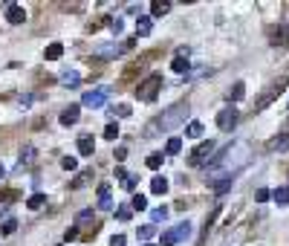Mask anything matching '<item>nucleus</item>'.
<instances>
[{
	"label": "nucleus",
	"instance_id": "obj_20",
	"mask_svg": "<svg viewBox=\"0 0 289 246\" xmlns=\"http://www.w3.org/2000/svg\"><path fill=\"white\" fill-rule=\"evenodd\" d=\"M179 151H182V139H179V136H171V139H168V145H165V154L177 156Z\"/></svg>",
	"mask_w": 289,
	"mask_h": 246
},
{
	"label": "nucleus",
	"instance_id": "obj_44",
	"mask_svg": "<svg viewBox=\"0 0 289 246\" xmlns=\"http://www.w3.org/2000/svg\"><path fill=\"white\" fill-rule=\"evenodd\" d=\"M90 217H93V209H84V212H78V220H81V223H84V220H90Z\"/></svg>",
	"mask_w": 289,
	"mask_h": 246
},
{
	"label": "nucleus",
	"instance_id": "obj_2",
	"mask_svg": "<svg viewBox=\"0 0 289 246\" xmlns=\"http://www.w3.org/2000/svg\"><path fill=\"white\" fill-rule=\"evenodd\" d=\"M185 119H188V101H177V104H171L159 119L148 127V133H154V130H174V127L185 124Z\"/></svg>",
	"mask_w": 289,
	"mask_h": 246
},
{
	"label": "nucleus",
	"instance_id": "obj_34",
	"mask_svg": "<svg viewBox=\"0 0 289 246\" xmlns=\"http://www.w3.org/2000/svg\"><path fill=\"white\" fill-rule=\"evenodd\" d=\"M15 229H18V220L9 217V220H3V226H0V235H12Z\"/></svg>",
	"mask_w": 289,
	"mask_h": 246
},
{
	"label": "nucleus",
	"instance_id": "obj_1",
	"mask_svg": "<svg viewBox=\"0 0 289 246\" xmlns=\"http://www.w3.org/2000/svg\"><path fill=\"white\" fill-rule=\"evenodd\" d=\"M246 159H249V145H246V142H234L223 156H217V159H214V165H211V171H208L205 177L220 183V180H225V177H231V171H234V168H240Z\"/></svg>",
	"mask_w": 289,
	"mask_h": 246
},
{
	"label": "nucleus",
	"instance_id": "obj_23",
	"mask_svg": "<svg viewBox=\"0 0 289 246\" xmlns=\"http://www.w3.org/2000/svg\"><path fill=\"white\" fill-rule=\"evenodd\" d=\"M93 180V168H87V171H81L75 180H72V188H84V185Z\"/></svg>",
	"mask_w": 289,
	"mask_h": 246
},
{
	"label": "nucleus",
	"instance_id": "obj_37",
	"mask_svg": "<svg viewBox=\"0 0 289 246\" xmlns=\"http://www.w3.org/2000/svg\"><path fill=\"white\" fill-rule=\"evenodd\" d=\"M162 162H165V156H162V154H151V156H148V162H145V165H148V168H154V171H156V168H159Z\"/></svg>",
	"mask_w": 289,
	"mask_h": 246
},
{
	"label": "nucleus",
	"instance_id": "obj_38",
	"mask_svg": "<svg viewBox=\"0 0 289 246\" xmlns=\"http://www.w3.org/2000/svg\"><path fill=\"white\" fill-rule=\"evenodd\" d=\"M61 168H64V171H75V168H78V159H75V156H64V159H61Z\"/></svg>",
	"mask_w": 289,
	"mask_h": 246
},
{
	"label": "nucleus",
	"instance_id": "obj_19",
	"mask_svg": "<svg viewBox=\"0 0 289 246\" xmlns=\"http://www.w3.org/2000/svg\"><path fill=\"white\" fill-rule=\"evenodd\" d=\"M171 70H174V73H179V75H188L191 64H188V58H177V55H174V61H171Z\"/></svg>",
	"mask_w": 289,
	"mask_h": 246
},
{
	"label": "nucleus",
	"instance_id": "obj_11",
	"mask_svg": "<svg viewBox=\"0 0 289 246\" xmlns=\"http://www.w3.org/2000/svg\"><path fill=\"white\" fill-rule=\"evenodd\" d=\"M93 151H96L93 136H90V133H81V136H78V154L81 156H93Z\"/></svg>",
	"mask_w": 289,
	"mask_h": 246
},
{
	"label": "nucleus",
	"instance_id": "obj_27",
	"mask_svg": "<svg viewBox=\"0 0 289 246\" xmlns=\"http://www.w3.org/2000/svg\"><path fill=\"white\" fill-rule=\"evenodd\" d=\"M133 217V206H116V220L119 223H128Z\"/></svg>",
	"mask_w": 289,
	"mask_h": 246
},
{
	"label": "nucleus",
	"instance_id": "obj_10",
	"mask_svg": "<svg viewBox=\"0 0 289 246\" xmlns=\"http://www.w3.org/2000/svg\"><path fill=\"white\" fill-rule=\"evenodd\" d=\"M154 32V18L151 15H139L136 18V38H148Z\"/></svg>",
	"mask_w": 289,
	"mask_h": 246
},
{
	"label": "nucleus",
	"instance_id": "obj_45",
	"mask_svg": "<svg viewBox=\"0 0 289 246\" xmlns=\"http://www.w3.org/2000/svg\"><path fill=\"white\" fill-rule=\"evenodd\" d=\"M18 104H21V107H29V104H32V96H21Z\"/></svg>",
	"mask_w": 289,
	"mask_h": 246
},
{
	"label": "nucleus",
	"instance_id": "obj_42",
	"mask_svg": "<svg viewBox=\"0 0 289 246\" xmlns=\"http://www.w3.org/2000/svg\"><path fill=\"white\" fill-rule=\"evenodd\" d=\"M130 116V104H119V107H113V116Z\"/></svg>",
	"mask_w": 289,
	"mask_h": 246
},
{
	"label": "nucleus",
	"instance_id": "obj_8",
	"mask_svg": "<svg viewBox=\"0 0 289 246\" xmlns=\"http://www.w3.org/2000/svg\"><path fill=\"white\" fill-rule=\"evenodd\" d=\"M287 84H289V78H281V81H278L275 87H269V90H266V96H263V98H260V101L255 104V110H263V107H266V104H269L272 98H278L281 93L287 90Z\"/></svg>",
	"mask_w": 289,
	"mask_h": 246
},
{
	"label": "nucleus",
	"instance_id": "obj_28",
	"mask_svg": "<svg viewBox=\"0 0 289 246\" xmlns=\"http://www.w3.org/2000/svg\"><path fill=\"white\" fill-rule=\"evenodd\" d=\"M231 185H234V177H225V180H220V183H214V194H217V197H223Z\"/></svg>",
	"mask_w": 289,
	"mask_h": 246
},
{
	"label": "nucleus",
	"instance_id": "obj_7",
	"mask_svg": "<svg viewBox=\"0 0 289 246\" xmlns=\"http://www.w3.org/2000/svg\"><path fill=\"white\" fill-rule=\"evenodd\" d=\"M93 52H96V58H104V61H110V58H119V55L125 52V44L119 47V44H110V41H107V44H98Z\"/></svg>",
	"mask_w": 289,
	"mask_h": 246
},
{
	"label": "nucleus",
	"instance_id": "obj_5",
	"mask_svg": "<svg viewBox=\"0 0 289 246\" xmlns=\"http://www.w3.org/2000/svg\"><path fill=\"white\" fill-rule=\"evenodd\" d=\"M107 87H93V90L90 93H84V96H81V104H84V107H93V110H96V107H101V104H104V101H107Z\"/></svg>",
	"mask_w": 289,
	"mask_h": 246
},
{
	"label": "nucleus",
	"instance_id": "obj_14",
	"mask_svg": "<svg viewBox=\"0 0 289 246\" xmlns=\"http://www.w3.org/2000/svg\"><path fill=\"white\" fill-rule=\"evenodd\" d=\"M171 12V3L168 0H154L151 3V18H162V15H168Z\"/></svg>",
	"mask_w": 289,
	"mask_h": 246
},
{
	"label": "nucleus",
	"instance_id": "obj_31",
	"mask_svg": "<svg viewBox=\"0 0 289 246\" xmlns=\"http://www.w3.org/2000/svg\"><path fill=\"white\" fill-rule=\"evenodd\" d=\"M130 206H133V212H145L148 209V197L145 194H133V203Z\"/></svg>",
	"mask_w": 289,
	"mask_h": 246
},
{
	"label": "nucleus",
	"instance_id": "obj_43",
	"mask_svg": "<svg viewBox=\"0 0 289 246\" xmlns=\"http://www.w3.org/2000/svg\"><path fill=\"white\" fill-rule=\"evenodd\" d=\"M125 244H128L125 235H113V238H110V246H125Z\"/></svg>",
	"mask_w": 289,
	"mask_h": 246
},
{
	"label": "nucleus",
	"instance_id": "obj_12",
	"mask_svg": "<svg viewBox=\"0 0 289 246\" xmlns=\"http://www.w3.org/2000/svg\"><path fill=\"white\" fill-rule=\"evenodd\" d=\"M78 113H81V107H78V104H69V107H64V113H61V124H64V127L75 124V122H78Z\"/></svg>",
	"mask_w": 289,
	"mask_h": 246
},
{
	"label": "nucleus",
	"instance_id": "obj_9",
	"mask_svg": "<svg viewBox=\"0 0 289 246\" xmlns=\"http://www.w3.org/2000/svg\"><path fill=\"white\" fill-rule=\"evenodd\" d=\"M6 21L9 24H23L26 21V12H23V6H15V3H6Z\"/></svg>",
	"mask_w": 289,
	"mask_h": 246
},
{
	"label": "nucleus",
	"instance_id": "obj_22",
	"mask_svg": "<svg viewBox=\"0 0 289 246\" xmlns=\"http://www.w3.org/2000/svg\"><path fill=\"white\" fill-rule=\"evenodd\" d=\"M177 244H179V238H177L174 229H168V232H162L159 235V246H177Z\"/></svg>",
	"mask_w": 289,
	"mask_h": 246
},
{
	"label": "nucleus",
	"instance_id": "obj_40",
	"mask_svg": "<svg viewBox=\"0 0 289 246\" xmlns=\"http://www.w3.org/2000/svg\"><path fill=\"white\" fill-rule=\"evenodd\" d=\"M257 203H266V200H269V197H272V191H269V188H257Z\"/></svg>",
	"mask_w": 289,
	"mask_h": 246
},
{
	"label": "nucleus",
	"instance_id": "obj_26",
	"mask_svg": "<svg viewBox=\"0 0 289 246\" xmlns=\"http://www.w3.org/2000/svg\"><path fill=\"white\" fill-rule=\"evenodd\" d=\"M272 148H275L278 154H287V151H289V133H281V136L272 142Z\"/></svg>",
	"mask_w": 289,
	"mask_h": 246
},
{
	"label": "nucleus",
	"instance_id": "obj_18",
	"mask_svg": "<svg viewBox=\"0 0 289 246\" xmlns=\"http://www.w3.org/2000/svg\"><path fill=\"white\" fill-rule=\"evenodd\" d=\"M98 209H113V203H110V185H98Z\"/></svg>",
	"mask_w": 289,
	"mask_h": 246
},
{
	"label": "nucleus",
	"instance_id": "obj_6",
	"mask_svg": "<svg viewBox=\"0 0 289 246\" xmlns=\"http://www.w3.org/2000/svg\"><path fill=\"white\" fill-rule=\"evenodd\" d=\"M237 116H240V113H237L234 107H223V110L217 113V127H220L223 133L234 130V127H237Z\"/></svg>",
	"mask_w": 289,
	"mask_h": 246
},
{
	"label": "nucleus",
	"instance_id": "obj_21",
	"mask_svg": "<svg viewBox=\"0 0 289 246\" xmlns=\"http://www.w3.org/2000/svg\"><path fill=\"white\" fill-rule=\"evenodd\" d=\"M202 130H205L202 122H197V119H194V122H188V127H185V136H188V139H200V136H202Z\"/></svg>",
	"mask_w": 289,
	"mask_h": 246
},
{
	"label": "nucleus",
	"instance_id": "obj_17",
	"mask_svg": "<svg viewBox=\"0 0 289 246\" xmlns=\"http://www.w3.org/2000/svg\"><path fill=\"white\" fill-rule=\"evenodd\" d=\"M61 55H64V47H61V44H49V47L44 49V58H46V61H58Z\"/></svg>",
	"mask_w": 289,
	"mask_h": 246
},
{
	"label": "nucleus",
	"instance_id": "obj_30",
	"mask_svg": "<svg viewBox=\"0 0 289 246\" xmlns=\"http://www.w3.org/2000/svg\"><path fill=\"white\" fill-rule=\"evenodd\" d=\"M32 159H35V148L32 145L21 148V168H23V165H32Z\"/></svg>",
	"mask_w": 289,
	"mask_h": 246
},
{
	"label": "nucleus",
	"instance_id": "obj_41",
	"mask_svg": "<svg viewBox=\"0 0 289 246\" xmlns=\"http://www.w3.org/2000/svg\"><path fill=\"white\" fill-rule=\"evenodd\" d=\"M64 241H67V244H72V241H78V229H75V226H72V229H67V232H64Z\"/></svg>",
	"mask_w": 289,
	"mask_h": 246
},
{
	"label": "nucleus",
	"instance_id": "obj_33",
	"mask_svg": "<svg viewBox=\"0 0 289 246\" xmlns=\"http://www.w3.org/2000/svg\"><path fill=\"white\" fill-rule=\"evenodd\" d=\"M168 215H171V209H168V206H159V209H154V212H151V220H154V223H162Z\"/></svg>",
	"mask_w": 289,
	"mask_h": 246
},
{
	"label": "nucleus",
	"instance_id": "obj_39",
	"mask_svg": "<svg viewBox=\"0 0 289 246\" xmlns=\"http://www.w3.org/2000/svg\"><path fill=\"white\" fill-rule=\"evenodd\" d=\"M107 26H110V32H113V35H122V29H125L119 18H110V21H107Z\"/></svg>",
	"mask_w": 289,
	"mask_h": 246
},
{
	"label": "nucleus",
	"instance_id": "obj_3",
	"mask_svg": "<svg viewBox=\"0 0 289 246\" xmlns=\"http://www.w3.org/2000/svg\"><path fill=\"white\" fill-rule=\"evenodd\" d=\"M156 93H162V75L159 73H154V75H148L145 81H139L136 98H139V101H156Z\"/></svg>",
	"mask_w": 289,
	"mask_h": 246
},
{
	"label": "nucleus",
	"instance_id": "obj_13",
	"mask_svg": "<svg viewBox=\"0 0 289 246\" xmlns=\"http://www.w3.org/2000/svg\"><path fill=\"white\" fill-rule=\"evenodd\" d=\"M61 84H64V87H78V84H81V73L72 70V67L64 70V73H61Z\"/></svg>",
	"mask_w": 289,
	"mask_h": 246
},
{
	"label": "nucleus",
	"instance_id": "obj_24",
	"mask_svg": "<svg viewBox=\"0 0 289 246\" xmlns=\"http://www.w3.org/2000/svg\"><path fill=\"white\" fill-rule=\"evenodd\" d=\"M168 191V180L165 177H154L151 180V194H165Z\"/></svg>",
	"mask_w": 289,
	"mask_h": 246
},
{
	"label": "nucleus",
	"instance_id": "obj_32",
	"mask_svg": "<svg viewBox=\"0 0 289 246\" xmlns=\"http://www.w3.org/2000/svg\"><path fill=\"white\" fill-rule=\"evenodd\" d=\"M136 183H139V174H125V177H122V188H125V191H133Z\"/></svg>",
	"mask_w": 289,
	"mask_h": 246
},
{
	"label": "nucleus",
	"instance_id": "obj_25",
	"mask_svg": "<svg viewBox=\"0 0 289 246\" xmlns=\"http://www.w3.org/2000/svg\"><path fill=\"white\" fill-rule=\"evenodd\" d=\"M174 232H177V238H179V241H188V238H191V223H188V220H182L179 226H174Z\"/></svg>",
	"mask_w": 289,
	"mask_h": 246
},
{
	"label": "nucleus",
	"instance_id": "obj_46",
	"mask_svg": "<svg viewBox=\"0 0 289 246\" xmlns=\"http://www.w3.org/2000/svg\"><path fill=\"white\" fill-rule=\"evenodd\" d=\"M6 212H9V203H6V200H0V217L6 215Z\"/></svg>",
	"mask_w": 289,
	"mask_h": 246
},
{
	"label": "nucleus",
	"instance_id": "obj_15",
	"mask_svg": "<svg viewBox=\"0 0 289 246\" xmlns=\"http://www.w3.org/2000/svg\"><path fill=\"white\" fill-rule=\"evenodd\" d=\"M246 96V84L243 81H237L234 87H228V93H225V101H240Z\"/></svg>",
	"mask_w": 289,
	"mask_h": 246
},
{
	"label": "nucleus",
	"instance_id": "obj_4",
	"mask_svg": "<svg viewBox=\"0 0 289 246\" xmlns=\"http://www.w3.org/2000/svg\"><path fill=\"white\" fill-rule=\"evenodd\" d=\"M214 139H208V142H200L197 148H194L191 154H188V165H194V168H200V165H205L211 156H214Z\"/></svg>",
	"mask_w": 289,
	"mask_h": 246
},
{
	"label": "nucleus",
	"instance_id": "obj_35",
	"mask_svg": "<svg viewBox=\"0 0 289 246\" xmlns=\"http://www.w3.org/2000/svg\"><path fill=\"white\" fill-rule=\"evenodd\" d=\"M136 235H139V241H151V238L156 235V229H154V226H139Z\"/></svg>",
	"mask_w": 289,
	"mask_h": 246
},
{
	"label": "nucleus",
	"instance_id": "obj_16",
	"mask_svg": "<svg viewBox=\"0 0 289 246\" xmlns=\"http://www.w3.org/2000/svg\"><path fill=\"white\" fill-rule=\"evenodd\" d=\"M272 200H275L278 206H289V185H278V188L272 191Z\"/></svg>",
	"mask_w": 289,
	"mask_h": 246
},
{
	"label": "nucleus",
	"instance_id": "obj_29",
	"mask_svg": "<svg viewBox=\"0 0 289 246\" xmlns=\"http://www.w3.org/2000/svg\"><path fill=\"white\" fill-rule=\"evenodd\" d=\"M46 203V194H32L29 200H26V209H32V212H38L41 206Z\"/></svg>",
	"mask_w": 289,
	"mask_h": 246
},
{
	"label": "nucleus",
	"instance_id": "obj_47",
	"mask_svg": "<svg viewBox=\"0 0 289 246\" xmlns=\"http://www.w3.org/2000/svg\"><path fill=\"white\" fill-rule=\"evenodd\" d=\"M3 177H6V165L0 162V183H3Z\"/></svg>",
	"mask_w": 289,
	"mask_h": 246
},
{
	"label": "nucleus",
	"instance_id": "obj_48",
	"mask_svg": "<svg viewBox=\"0 0 289 246\" xmlns=\"http://www.w3.org/2000/svg\"><path fill=\"white\" fill-rule=\"evenodd\" d=\"M145 246H151V244H145Z\"/></svg>",
	"mask_w": 289,
	"mask_h": 246
},
{
	"label": "nucleus",
	"instance_id": "obj_36",
	"mask_svg": "<svg viewBox=\"0 0 289 246\" xmlns=\"http://www.w3.org/2000/svg\"><path fill=\"white\" fill-rule=\"evenodd\" d=\"M104 139H113V142L119 139V124L116 122H110L107 127H104Z\"/></svg>",
	"mask_w": 289,
	"mask_h": 246
}]
</instances>
